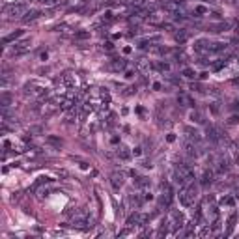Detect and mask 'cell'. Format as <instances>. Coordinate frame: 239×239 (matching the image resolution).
<instances>
[{
  "mask_svg": "<svg viewBox=\"0 0 239 239\" xmlns=\"http://www.w3.org/2000/svg\"><path fill=\"white\" fill-rule=\"evenodd\" d=\"M26 4L25 2H17V4H11V6L6 8V15H10L11 19L15 17H23V15H26Z\"/></svg>",
  "mask_w": 239,
  "mask_h": 239,
  "instance_id": "cell-1",
  "label": "cell"
},
{
  "mask_svg": "<svg viewBox=\"0 0 239 239\" xmlns=\"http://www.w3.org/2000/svg\"><path fill=\"white\" fill-rule=\"evenodd\" d=\"M194 198H196V193H194L193 187H191V189H185V187H183V191L179 193V202H181L185 208H191V206L194 204Z\"/></svg>",
  "mask_w": 239,
  "mask_h": 239,
  "instance_id": "cell-2",
  "label": "cell"
},
{
  "mask_svg": "<svg viewBox=\"0 0 239 239\" xmlns=\"http://www.w3.org/2000/svg\"><path fill=\"white\" fill-rule=\"evenodd\" d=\"M28 49H30V39H23V41L15 43V47H13V54H25Z\"/></svg>",
  "mask_w": 239,
  "mask_h": 239,
  "instance_id": "cell-3",
  "label": "cell"
},
{
  "mask_svg": "<svg viewBox=\"0 0 239 239\" xmlns=\"http://www.w3.org/2000/svg\"><path fill=\"white\" fill-rule=\"evenodd\" d=\"M208 138L211 142H219L222 138V135H221V131H219L217 127H209L208 129Z\"/></svg>",
  "mask_w": 239,
  "mask_h": 239,
  "instance_id": "cell-4",
  "label": "cell"
},
{
  "mask_svg": "<svg viewBox=\"0 0 239 239\" xmlns=\"http://www.w3.org/2000/svg\"><path fill=\"white\" fill-rule=\"evenodd\" d=\"M185 151H187V155H191V157H198V155H200V151H198V146H194L193 142H189V144L185 146Z\"/></svg>",
  "mask_w": 239,
  "mask_h": 239,
  "instance_id": "cell-5",
  "label": "cell"
},
{
  "mask_svg": "<svg viewBox=\"0 0 239 239\" xmlns=\"http://www.w3.org/2000/svg\"><path fill=\"white\" fill-rule=\"evenodd\" d=\"M172 221H174V228H181L183 226V215L181 213H178V211H174L172 213Z\"/></svg>",
  "mask_w": 239,
  "mask_h": 239,
  "instance_id": "cell-6",
  "label": "cell"
},
{
  "mask_svg": "<svg viewBox=\"0 0 239 239\" xmlns=\"http://www.w3.org/2000/svg\"><path fill=\"white\" fill-rule=\"evenodd\" d=\"M178 103L179 105H183V107H194V103H193V99L189 97V95H178Z\"/></svg>",
  "mask_w": 239,
  "mask_h": 239,
  "instance_id": "cell-7",
  "label": "cell"
},
{
  "mask_svg": "<svg viewBox=\"0 0 239 239\" xmlns=\"http://www.w3.org/2000/svg\"><path fill=\"white\" fill-rule=\"evenodd\" d=\"M0 105H2V109H4V110H6L8 107L11 105V95H10V94H6V92H4V94L0 95Z\"/></svg>",
  "mask_w": 239,
  "mask_h": 239,
  "instance_id": "cell-8",
  "label": "cell"
},
{
  "mask_svg": "<svg viewBox=\"0 0 239 239\" xmlns=\"http://www.w3.org/2000/svg\"><path fill=\"white\" fill-rule=\"evenodd\" d=\"M137 67H138L140 71H144V73H146V71H150V62H148L146 58H138V62H137Z\"/></svg>",
  "mask_w": 239,
  "mask_h": 239,
  "instance_id": "cell-9",
  "label": "cell"
},
{
  "mask_svg": "<svg viewBox=\"0 0 239 239\" xmlns=\"http://www.w3.org/2000/svg\"><path fill=\"white\" fill-rule=\"evenodd\" d=\"M39 15H41V11L34 10V11H30V13H26L25 17H23V21H25V23H30V21H34V19H38Z\"/></svg>",
  "mask_w": 239,
  "mask_h": 239,
  "instance_id": "cell-10",
  "label": "cell"
},
{
  "mask_svg": "<svg viewBox=\"0 0 239 239\" xmlns=\"http://www.w3.org/2000/svg\"><path fill=\"white\" fill-rule=\"evenodd\" d=\"M19 36H23V30H15L13 34H10V36H6V38L2 39V43L6 45V43H10V41H13L15 38H19Z\"/></svg>",
  "mask_w": 239,
  "mask_h": 239,
  "instance_id": "cell-11",
  "label": "cell"
},
{
  "mask_svg": "<svg viewBox=\"0 0 239 239\" xmlns=\"http://www.w3.org/2000/svg\"><path fill=\"white\" fill-rule=\"evenodd\" d=\"M112 69H116V71H122V69H125V60H116V62H112Z\"/></svg>",
  "mask_w": 239,
  "mask_h": 239,
  "instance_id": "cell-12",
  "label": "cell"
},
{
  "mask_svg": "<svg viewBox=\"0 0 239 239\" xmlns=\"http://www.w3.org/2000/svg\"><path fill=\"white\" fill-rule=\"evenodd\" d=\"M217 170H219V172H228V161H226V159L219 161L217 163Z\"/></svg>",
  "mask_w": 239,
  "mask_h": 239,
  "instance_id": "cell-13",
  "label": "cell"
},
{
  "mask_svg": "<svg viewBox=\"0 0 239 239\" xmlns=\"http://www.w3.org/2000/svg\"><path fill=\"white\" fill-rule=\"evenodd\" d=\"M208 13V8L206 6H194V15L196 17H202V15H206Z\"/></svg>",
  "mask_w": 239,
  "mask_h": 239,
  "instance_id": "cell-14",
  "label": "cell"
},
{
  "mask_svg": "<svg viewBox=\"0 0 239 239\" xmlns=\"http://www.w3.org/2000/svg\"><path fill=\"white\" fill-rule=\"evenodd\" d=\"M110 183H112V187L114 189H120V187H122V176H116V174H114L112 178H110Z\"/></svg>",
  "mask_w": 239,
  "mask_h": 239,
  "instance_id": "cell-15",
  "label": "cell"
},
{
  "mask_svg": "<svg viewBox=\"0 0 239 239\" xmlns=\"http://www.w3.org/2000/svg\"><path fill=\"white\" fill-rule=\"evenodd\" d=\"M138 221H140V215L135 213V215H131V217L127 219V224H129V226H135V224H138Z\"/></svg>",
  "mask_w": 239,
  "mask_h": 239,
  "instance_id": "cell-16",
  "label": "cell"
},
{
  "mask_svg": "<svg viewBox=\"0 0 239 239\" xmlns=\"http://www.w3.org/2000/svg\"><path fill=\"white\" fill-rule=\"evenodd\" d=\"M157 69H161V71H170V64H168V62H159V64H157Z\"/></svg>",
  "mask_w": 239,
  "mask_h": 239,
  "instance_id": "cell-17",
  "label": "cell"
},
{
  "mask_svg": "<svg viewBox=\"0 0 239 239\" xmlns=\"http://www.w3.org/2000/svg\"><path fill=\"white\" fill-rule=\"evenodd\" d=\"M194 71L193 69H189V67H185V69H183V77H187V79H194Z\"/></svg>",
  "mask_w": 239,
  "mask_h": 239,
  "instance_id": "cell-18",
  "label": "cell"
},
{
  "mask_svg": "<svg viewBox=\"0 0 239 239\" xmlns=\"http://www.w3.org/2000/svg\"><path fill=\"white\" fill-rule=\"evenodd\" d=\"M118 155L122 159H129V151H127L125 148H118Z\"/></svg>",
  "mask_w": 239,
  "mask_h": 239,
  "instance_id": "cell-19",
  "label": "cell"
},
{
  "mask_svg": "<svg viewBox=\"0 0 239 239\" xmlns=\"http://www.w3.org/2000/svg\"><path fill=\"white\" fill-rule=\"evenodd\" d=\"M176 39H178L179 43H183L187 39V34H185V32H176Z\"/></svg>",
  "mask_w": 239,
  "mask_h": 239,
  "instance_id": "cell-20",
  "label": "cell"
},
{
  "mask_svg": "<svg viewBox=\"0 0 239 239\" xmlns=\"http://www.w3.org/2000/svg\"><path fill=\"white\" fill-rule=\"evenodd\" d=\"M211 178H213V174H211V172H206V174H204V178H202V183H204V185H206V183H209V181H211Z\"/></svg>",
  "mask_w": 239,
  "mask_h": 239,
  "instance_id": "cell-21",
  "label": "cell"
},
{
  "mask_svg": "<svg viewBox=\"0 0 239 239\" xmlns=\"http://www.w3.org/2000/svg\"><path fill=\"white\" fill-rule=\"evenodd\" d=\"M75 36H77L79 39H88L90 38V32H77Z\"/></svg>",
  "mask_w": 239,
  "mask_h": 239,
  "instance_id": "cell-22",
  "label": "cell"
},
{
  "mask_svg": "<svg viewBox=\"0 0 239 239\" xmlns=\"http://www.w3.org/2000/svg\"><path fill=\"white\" fill-rule=\"evenodd\" d=\"M236 219H237V215H236V213H234L232 217H230V221H228V228H230V230L234 228V222H236Z\"/></svg>",
  "mask_w": 239,
  "mask_h": 239,
  "instance_id": "cell-23",
  "label": "cell"
},
{
  "mask_svg": "<svg viewBox=\"0 0 239 239\" xmlns=\"http://www.w3.org/2000/svg\"><path fill=\"white\" fill-rule=\"evenodd\" d=\"M47 140H49V144H54V146H60V144H62V142H60L58 138H54V137H49Z\"/></svg>",
  "mask_w": 239,
  "mask_h": 239,
  "instance_id": "cell-24",
  "label": "cell"
},
{
  "mask_svg": "<svg viewBox=\"0 0 239 239\" xmlns=\"http://www.w3.org/2000/svg\"><path fill=\"white\" fill-rule=\"evenodd\" d=\"M137 183H138L140 187H146V185H148V179H146V178H138V179H137Z\"/></svg>",
  "mask_w": 239,
  "mask_h": 239,
  "instance_id": "cell-25",
  "label": "cell"
},
{
  "mask_svg": "<svg viewBox=\"0 0 239 239\" xmlns=\"http://www.w3.org/2000/svg\"><path fill=\"white\" fill-rule=\"evenodd\" d=\"M222 202H224V204H226V206H234V198H232V196H228V198H224V200H222Z\"/></svg>",
  "mask_w": 239,
  "mask_h": 239,
  "instance_id": "cell-26",
  "label": "cell"
},
{
  "mask_svg": "<svg viewBox=\"0 0 239 239\" xmlns=\"http://www.w3.org/2000/svg\"><path fill=\"white\" fill-rule=\"evenodd\" d=\"M39 2H41V4H45V6H53V4L56 2V0H39Z\"/></svg>",
  "mask_w": 239,
  "mask_h": 239,
  "instance_id": "cell-27",
  "label": "cell"
},
{
  "mask_svg": "<svg viewBox=\"0 0 239 239\" xmlns=\"http://www.w3.org/2000/svg\"><path fill=\"white\" fill-rule=\"evenodd\" d=\"M193 120H194V122H204V120H202V116H200V114H193Z\"/></svg>",
  "mask_w": 239,
  "mask_h": 239,
  "instance_id": "cell-28",
  "label": "cell"
},
{
  "mask_svg": "<svg viewBox=\"0 0 239 239\" xmlns=\"http://www.w3.org/2000/svg\"><path fill=\"white\" fill-rule=\"evenodd\" d=\"M47 58H49V54H47V53H41V54H39V60H43V62H45Z\"/></svg>",
  "mask_w": 239,
  "mask_h": 239,
  "instance_id": "cell-29",
  "label": "cell"
},
{
  "mask_svg": "<svg viewBox=\"0 0 239 239\" xmlns=\"http://www.w3.org/2000/svg\"><path fill=\"white\" fill-rule=\"evenodd\" d=\"M125 77H127V79H133V77H135V73H133V71H127Z\"/></svg>",
  "mask_w": 239,
  "mask_h": 239,
  "instance_id": "cell-30",
  "label": "cell"
},
{
  "mask_svg": "<svg viewBox=\"0 0 239 239\" xmlns=\"http://www.w3.org/2000/svg\"><path fill=\"white\" fill-rule=\"evenodd\" d=\"M153 90H161V82H153Z\"/></svg>",
  "mask_w": 239,
  "mask_h": 239,
  "instance_id": "cell-31",
  "label": "cell"
},
{
  "mask_svg": "<svg viewBox=\"0 0 239 239\" xmlns=\"http://www.w3.org/2000/svg\"><path fill=\"white\" fill-rule=\"evenodd\" d=\"M234 107H236V109H239V103H236V105H234Z\"/></svg>",
  "mask_w": 239,
  "mask_h": 239,
  "instance_id": "cell-32",
  "label": "cell"
}]
</instances>
